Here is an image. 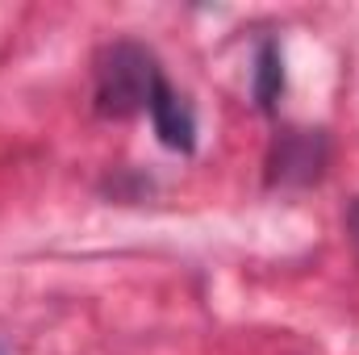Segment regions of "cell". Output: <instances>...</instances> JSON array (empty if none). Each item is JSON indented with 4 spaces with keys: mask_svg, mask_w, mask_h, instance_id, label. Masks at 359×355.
<instances>
[{
    "mask_svg": "<svg viewBox=\"0 0 359 355\" xmlns=\"http://www.w3.org/2000/svg\"><path fill=\"white\" fill-rule=\"evenodd\" d=\"M159 84L163 76L155 67V55L134 42H113L96 59V109L104 117H130L138 109H151Z\"/></svg>",
    "mask_w": 359,
    "mask_h": 355,
    "instance_id": "1",
    "label": "cell"
},
{
    "mask_svg": "<svg viewBox=\"0 0 359 355\" xmlns=\"http://www.w3.org/2000/svg\"><path fill=\"white\" fill-rule=\"evenodd\" d=\"M151 121H155V134L163 147L184 151V155L196 147V117L184 105V96H176L168 84H159V92L151 96Z\"/></svg>",
    "mask_w": 359,
    "mask_h": 355,
    "instance_id": "2",
    "label": "cell"
},
{
    "mask_svg": "<svg viewBox=\"0 0 359 355\" xmlns=\"http://www.w3.org/2000/svg\"><path fill=\"white\" fill-rule=\"evenodd\" d=\"M280 92H284L280 51H276L271 42H264V51H259V59H255V100H259V109H276Z\"/></svg>",
    "mask_w": 359,
    "mask_h": 355,
    "instance_id": "4",
    "label": "cell"
},
{
    "mask_svg": "<svg viewBox=\"0 0 359 355\" xmlns=\"http://www.w3.org/2000/svg\"><path fill=\"white\" fill-rule=\"evenodd\" d=\"M276 176L280 180H313L322 168V138L318 134H305V130H292L276 142V159H271Z\"/></svg>",
    "mask_w": 359,
    "mask_h": 355,
    "instance_id": "3",
    "label": "cell"
}]
</instances>
